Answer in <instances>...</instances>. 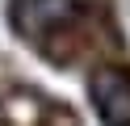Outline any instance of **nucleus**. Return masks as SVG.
<instances>
[{
	"instance_id": "nucleus-1",
	"label": "nucleus",
	"mask_w": 130,
	"mask_h": 126,
	"mask_svg": "<svg viewBox=\"0 0 130 126\" xmlns=\"http://www.w3.org/2000/svg\"><path fill=\"white\" fill-rule=\"evenodd\" d=\"M88 97L105 126H130V76L122 67H96L88 80Z\"/></svg>"
},
{
	"instance_id": "nucleus-2",
	"label": "nucleus",
	"mask_w": 130,
	"mask_h": 126,
	"mask_svg": "<svg viewBox=\"0 0 130 126\" xmlns=\"http://www.w3.org/2000/svg\"><path fill=\"white\" fill-rule=\"evenodd\" d=\"M67 17H76V0H17V8H13L17 30L29 34V38L63 25Z\"/></svg>"
}]
</instances>
